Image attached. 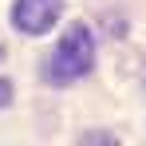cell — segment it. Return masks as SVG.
<instances>
[{"instance_id": "1", "label": "cell", "mask_w": 146, "mask_h": 146, "mask_svg": "<svg viewBox=\"0 0 146 146\" xmlns=\"http://www.w3.org/2000/svg\"><path fill=\"white\" fill-rule=\"evenodd\" d=\"M95 63V44H91V32L83 24H71V32L59 40V48L51 51V63H48V75L55 83H71L79 75L91 71Z\"/></svg>"}, {"instance_id": "2", "label": "cell", "mask_w": 146, "mask_h": 146, "mask_svg": "<svg viewBox=\"0 0 146 146\" xmlns=\"http://www.w3.org/2000/svg\"><path fill=\"white\" fill-rule=\"evenodd\" d=\"M59 8H63V0H16L12 4V24L28 36H44L59 20Z\"/></svg>"}, {"instance_id": "3", "label": "cell", "mask_w": 146, "mask_h": 146, "mask_svg": "<svg viewBox=\"0 0 146 146\" xmlns=\"http://www.w3.org/2000/svg\"><path fill=\"white\" fill-rule=\"evenodd\" d=\"M8 103H12V83L0 79V107H8Z\"/></svg>"}, {"instance_id": "4", "label": "cell", "mask_w": 146, "mask_h": 146, "mask_svg": "<svg viewBox=\"0 0 146 146\" xmlns=\"http://www.w3.org/2000/svg\"><path fill=\"white\" fill-rule=\"evenodd\" d=\"M0 55H4V51H0Z\"/></svg>"}]
</instances>
